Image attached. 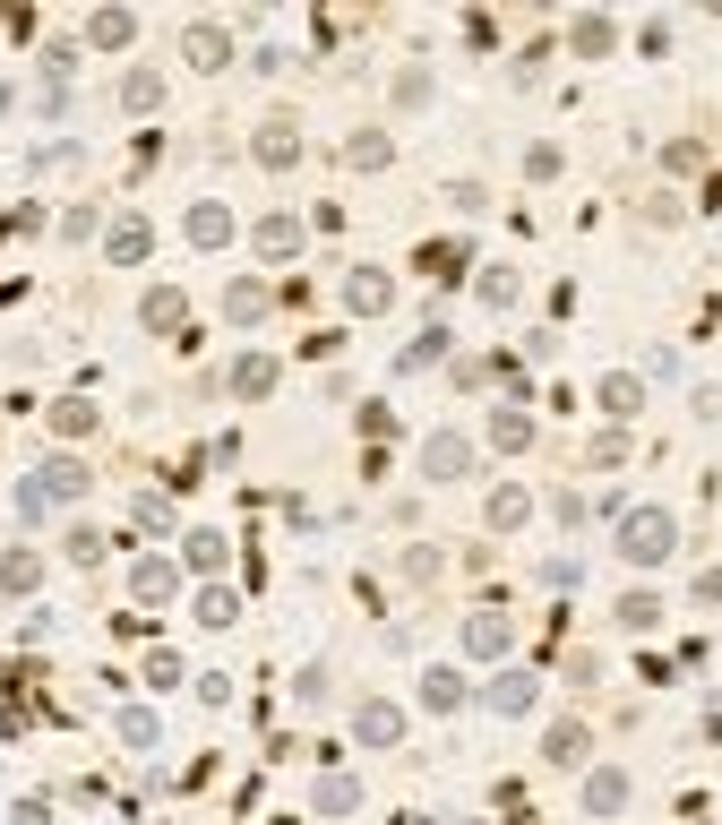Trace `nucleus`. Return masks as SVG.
I'll use <instances>...</instances> for the list:
<instances>
[{"label":"nucleus","mask_w":722,"mask_h":825,"mask_svg":"<svg viewBox=\"0 0 722 825\" xmlns=\"http://www.w3.org/2000/svg\"><path fill=\"white\" fill-rule=\"evenodd\" d=\"M430 473H439V482H447V473H465V439H430Z\"/></svg>","instance_id":"f03ea898"},{"label":"nucleus","mask_w":722,"mask_h":825,"mask_svg":"<svg viewBox=\"0 0 722 825\" xmlns=\"http://www.w3.org/2000/svg\"><path fill=\"white\" fill-rule=\"evenodd\" d=\"M619 550H628L637 568H654V559H671V516H628V533H619Z\"/></svg>","instance_id":"f257e3e1"}]
</instances>
